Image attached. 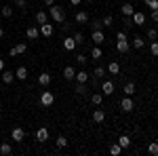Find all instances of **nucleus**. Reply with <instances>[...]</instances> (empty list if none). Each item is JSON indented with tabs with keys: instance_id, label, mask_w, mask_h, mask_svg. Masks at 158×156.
<instances>
[{
	"instance_id": "obj_1",
	"label": "nucleus",
	"mask_w": 158,
	"mask_h": 156,
	"mask_svg": "<svg viewBox=\"0 0 158 156\" xmlns=\"http://www.w3.org/2000/svg\"><path fill=\"white\" fill-rule=\"evenodd\" d=\"M49 9H51V19H53L55 23H63V21H65V9H63V6H55V4H53Z\"/></svg>"
},
{
	"instance_id": "obj_2",
	"label": "nucleus",
	"mask_w": 158,
	"mask_h": 156,
	"mask_svg": "<svg viewBox=\"0 0 158 156\" xmlns=\"http://www.w3.org/2000/svg\"><path fill=\"white\" fill-rule=\"evenodd\" d=\"M55 103V95L51 93V91H42V95H40V106H44V108H51Z\"/></svg>"
},
{
	"instance_id": "obj_3",
	"label": "nucleus",
	"mask_w": 158,
	"mask_h": 156,
	"mask_svg": "<svg viewBox=\"0 0 158 156\" xmlns=\"http://www.w3.org/2000/svg\"><path fill=\"white\" fill-rule=\"evenodd\" d=\"M120 110H122V112H133V110H135V101H133L129 95H127V97L120 101Z\"/></svg>"
},
{
	"instance_id": "obj_4",
	"label": "nucleus",
	"mask_w": 158,
	"mask_h": 156,
	"mask_svg": "<svg viewBox=\"0 0 158 156\" xmlns=\"http://www.w3.org/2000/svg\"><path fill=\"white\" fill-rule=\"evenodd\" d=\"M25 51H27V44H25V42H17V44L9 51V55H11V57H17V55L25 53Z\"/></svg>"
},
{
	"instance_id": "obj_5",
	"label": "nucleus",
	"mask_w": 158,
	"mask_h": 156,
	"mask_svg": "<svg viewBox=\"0 0 158 156\" xmlns=\"http://www.w3.org/2000/svg\"><path fill=\"white\" fill-rule=\"evenodd\" d=\"M91 40H93V42H95V44H103V42H106V34H103V32H101V30H93V34H91Z\"/></svg>"
},
{
	"instance_id": "obj_6",
	"label": "nucleus",
	"mask_w": 158,
	"mask_h": 156,
	"mask_svg": "<svg viewBox=\"0 0 158 156\" xmlns=\"http://www.w3.org/2000/svg\"><path fill=\"white\" fill-rule=\"evenodd\" d=\"M11 137H13V141H23L25 139V131L21 129V127H15L11 131Z\"/></svg>"
},
{
	"instance_id": "obj_7",
	"label": "nucleus",
	"mask_w": 158,
	"mask_h": 156,
	"mask_svg": "<svg viewBox=\"0 0 158 156\" xmlns=\"http://www.w3.org/2000/svg\"><path fill=\"white\" fill-rule=\"evenodd\" d=\"M53 32H55V30H53V23H49V21H47V23H42V25H40V36H44V38H51V36H53Z\"/></svg>"
},
{
	"instance_id": "obj_8",
	"label": "nucleus",
	"mask_w": 158,
	"mask_h": 156,
	"mask_svg": "<svg viewBox=\"0 0 158 156\" xmlns=\"http://www.w3.org/2000/svg\"><path fill=\"white\" fill-rule=\"evenodd\" d=\"M0 76H2V82L4 84H11L13 80H15V72H11V70H2Z\"/></svg>"
},
{
	"instance_id": "obj_9",
	"label": "nucleus",
	"mask_w": 158,
	"mask_h": 156,
	"mask_svg": "<svg viewBox=\"0 0 158 156\" xmlns=\"http://www.w3.org/2000/svg\"><path fill=\"white\" fill-rule=\"evenodd\" d=\"M25 36H27V40H36V38L40 36V30L34 27V25H30V27L25 30Z\"/></svg>"
},
{
	"instance_id": "obj_10",
	"label": "nucleus",
	"mask_w": 158,
	"mask_h": 156,
	"mask_svg": "<svg viewBox=\"0 0 158 156\" xmlns=\"http://www.w3.org/2000/svg\"><path fill=\"white\" fill-rule=\"evenodd\" d=\"M131 19H133L135 25H143V23H146V15H143V13H139V11H135L133 15H131Z\"/></svg>"
},
{
	"instance_id": "obj_11",
	"label": "nucleus",
	"mask_w": 158,
	"mask_h": 156,
	"mask_svg": "<svg viewBox=\"0 0 158 156\" xmlns=\"http://www.w3.org/2000/svg\"><path fill=\"white\" fill-rule=\"evenodd\" d=\"M103 120H106V112H103L101 108H97L95 112H93V122H97V124H101Z\"/></svg>"
},
{
	"instance_id": "obj_12",
	"label": "nucleus",
	"mask_w": 158,
	"mask_h": 156,
	"mask_svg": "<svg viewBox=\"0 0 158 156\" xmlns=\"http://www.w3.org/2000/svg\"><path fill=\"white\" fill-rule=\"evenodd\" d=\"M120 11H122V15H124V17H131V15L135 13V6L131 4V2H124V4L120 6Z\"/></svg>"
},
{
	"instance_id": "obj_13",
	"label": "nucleus",
	"mask_w": 158,
	"mask_h": 156,
	"mask_svg": "<svg viewBox=\"0 0 158 156\" xmlns=\"http://www.w3.org/2000/svg\"><path fill=\"white\" fill-rule=\"evenodd\" d=\"M129 47H131V44H129V40H118V42H116V51L122 53V55H124V53H129Z\"/></svg>"
},
{
	"instance_id": "obj_14",
	"label": "nucleus",
	"mask_w": 158,
	"mask_h": 156,
	"mask_svg": "<svg viewBox=\"0 0 158 156\" xmlns=\"http://www.w3.org/2000/svg\"><path fill=\"white\" fill-rule=\"evenodd\" d=\"M101 93H103V95H112V93H114V82H112V80H106V82L101 84Z\"/></svg>"
},
{
	"instance_id": "obj_15",
	"label": "nucleus",
	"mask_w": 158,
	"mask_h": 156,
	"mask_svg": "<svg viewBox=\"0 0 158 156\" xmlns=\"http://www.w3.org/2000/svg\"><path fill=\"white\" fill-rule=\"evenodd\" d=\"M51 80H53V76H51L49 72H42L40 76H38V82L42 84V86H49V84H51Z\"/></svg>"
},
{
	"instance_id": "obj_16",
	"label": "nucleus",
	"mask_w": 158,
	"mask_h": 156,
	"mask_svg": "<svg viewBox=\"0 0 158 156\" xmlns=\"http://www.w3.org/2000/svg\"><path fill=\"white\" fill-rule=\"evenodd\" d=\"M63 78H65V80H74V78H76V70H74L72 65H65V70H63Z\"/></svg>"
},
{
	"instance_id": "obj_17",
	"label": "nucleus",
	"mask_w": 158,
	"mask_h": 156,
	"mask_svg": "<svg viewBox=\"0 0 158 156\" xmlns=\"http://www.w3.org/2000/svg\"><path fill=\"white\" fill-rule=\"evenodd\" d=\"M36 139L38 141H47V139H49V131H47L44 127H40V129L36 131Z\"/></svg>"
},
{
	"instance_id": "obj_18",
	"label": "nucleus",
	"mask_w": 158,
	"mask_h": 156,
	"mask_svg": "<svg viewBox=\"0 0 158 156\" xmlns=\"http://www.w3.org/2000/svg\"><path fill=\"white\" fill-rule=\"evenodd\" d=\"M74 19H76V23H89V15H86L85 11H78Z\"/></svg>"
},
{
	"instance_id": "obj_19",
	"label": "nucleus",
	"mask_w": 158,
	"mask_h": 156,
	"mask_svg": "<svg viewBox=\"0 0 158 156\" xmlns=\"http://www.w3.org/2000/svg\"><path fill=\"white\" fill-rule=\"evenodd\" d=\"M47 21H49V15H47L44 11H38L36 13V23L42 25V23H47Z\"/></svg>"
},
{
	"instance_id": "obj_20",
	"label": "nucleus",
	"mask_w": 158,
	"mask_h": 156,
	"mask_svg": "<svg viewBox=\"0 0 158 156\" xmlns=\"http://www.w3.org/2000/svg\"><path fill=\"white\" fill-rule=\"evenodd\" d=\"M74 80H76V82H89V74L85 72V70H80V72H76V78H74Z\"/></svg>"
},
{
	"instance_id": "obj_21",
	"label": "nucleus",
	"mask_w": 158,
	"mask_h": 156,
	"mask_svg": "<svg viewBox=\"0 0 158 156\" xmlns=\"http://www.w3.org/2000/svg\"><path fill=\"white\" fill-rule=\"evenodd\" d=\"M0 154L2 156H11L13 154V145L11 144H0Z\"/></svg>"
},
{
	"instance_id": "obj_22",
	"label": "nucleus",
	"mask_w": 158,
	"mask_h": 156,
	"mask_svg": "<svg viewBox=\"0 0 158 156\" xmlns=\"http://www.w3.org/2000/svg\"><path fill=\"white\" fill-rule=\"evenodd\" d=\"M63 48H65V51H74V48H76V42H74L72 36H68L63 40Z\"/></svg>"
},
{
	"instance_id": "obj_23",
	"label": "nucleus",
	"mask_w": 158,
	"mask_h": 156,
	"mask_svg": "<svg viewBox=\"0 0 158 156\" xmlns=\"http://www.w3.org/2000/svg\"><path fill=\"white\" fill-rule=\"evenodd\" d=\"M108 72L114 74V76H118V74H120V65H118V61H112V63H110V65H108Z\"/></svg>"
},
{
	"instance_id": "obj_24",
	"label": "nucleus",
	"mask_w": 158,
	"mask_h": 156,
	"mask_svg": "<svg viewBox=\"0 0 158 156\" xmlns=\"http://www.w3.org/2000/svg\"><path fill=\"white\" fill-rule=\"evenodd\" d=\"M122 91H124V95L133 97V95H135V82H127V84H124V89H122Z\"/></svg>"
},
{
	"instance_id": "obj_25",
	"label": "nucleus",
	"mask_w": 158,
	"mask_h": 156,
	"mask_svg": "<svg viewBox=\"0 0 158 156\" xmlns=\"http://www.w3.org/2000/svg\"><path fill=\"white\" fill-rule=\"evenodd\" d=\"M118 144L122 145V150L129 148V145H131V137H129V135H120V137H118Z\"/></svg>"
},
{
	"instance_id": "obj_26",
	"label": "nucleus",
	"mask_w": 158,
	"mask_h": 156,
	"mask_svg": "<svg viewBox=\"0 0 158 156\" xmlns=\"http://www.w3.org/2000/svg\"><path fill=\"white\" fill-rule=\"evenodd\" d=\"M15 78H19V80H25V78H27V70H25L23 65H21V68H17V72H15Z\"/></svg>"
},
{
	"instance_id": "obj_27",
	"label": "nucleus",
	"mask_w": 158,
	"mask_h": 156,
	"mask_svg": "<svg viewBox=\"0 0 158 156\" xmlns=\"http://www.w3.org/2000/svg\"><path fill=\"white\" fill-rule=\"evenodd\" d=\"M101 99H103V93H93L91 95V103L93 106H101Z\"/></svg>"
},
{
	"instance_id": "obj_28",
	"label": "nucleus",
	"mask_w": 158,
	"mask_h": 156,
	"mask_svg": "<svg viewBox=\"0 0 158 156\" xmlns=\"http://www.w3.org/2000/svg\"><path fill=\"white\" fill-rule=\"evenodd\" d=\"M133 47H135V48H143V47H146V40H143V36H135V38H133Z\"/></svg>"
},
{
	"instance_id": "obj_29",
	"label": "nucleus",
	"mask_w": 158,
	"mask_h": 156,
	"mask_svg": "<svg viewBox=\"0 0 158 156\" xmlns=\"http://www.w3.org/2000/svg\"><path fill=\"white\" fill-rule=\"evenodd\" d=\"M74 42H76V47H80V44H85V34H82V32H76V34H74Z\"/></svg>"
},
{
	"instance_id": "obj_30",
	"label": "nucleus",
	"mask_w": 158,
	"mask_h": 156,
	"mask_svg": "<svg viewBox=\"0 0 158 156\" xmlns=\"http://www.w3.org/2000/svg\"><path fill=\"white\" fill-rule=\"evenodd\" d=\"M148 152L152 156H158V141H150L148 144Z\"/></svg>"
},
{
	"instance_id": "obj_31",
	"label": "nucleus",
	"mask_w": 158,
	"mask_h": 156,
	"mask_svg": "<svg viewBox=\"0 0 158 156\" xmlns=\"http://www.w3.org/2000/svg\"><path fill=\"white\" fill-rule=\"evenodd\" d=\"M120 152H122V145L120 144H112V145H110V154H112V156H118Z\"/></svg>"
},
{
	"instance_id": "obj_32",
	"label": "nucleus",
	"mask_w": 158,
	"mask_h": 156,
	"mask_svg": "<svg viewBox=\"0 0 158 156\" xmlns=\"http://www.w3.org/2000/svg\"><path fill=\"white\" fill-rule=\"evenodd\" d=\"M93 76H95V78H103V76H106V68H103V65H97V68L93 70Z\"/></svg>"
},
{
	"instance_id": "obj_33",
	"label": "nucleus",
	"mask_w": 158,
	"mask_h": 156,
	"mask_svg": "<svg viewBox=\"0 0 158 156\" xmlns=\"http://www.w3.org/2000/svg\"><path fill=\"white\" fill-rule=\"evenodd\" d=\"M101 57H103V55H101V48L95 44V47H93V51H91V59H101Z\"/></svg>"
},
{
	"instance_id": "obj_34",
	"label": "nucleus",
	"mask_w": 158,
	"mask_h": 156,
	"mask_svg": "<svg viewBox=\"0 0 158 156\" xmlns=\"http://www.w3.org/2000/svg\"><path fill=\"white\" fill-rule=\"evenodd\" d=\"M55 144H57V148H65V145H68V139H65V135H59V137L55 139Z\"/></svg>"
},
{
	"instance_id": "obj_35",
	"label": "nucleus",
	"mask_w": 158,
	"mask_h": 156,
	"mask_svg": "<svg viewBox=\"0 0 158 156\" xmlns=\"http://www.w3.org/2000/svg\"><path fill=\"white\" fill-rule=\"evenodd\" d=\"M0 13H2L4 17H11V15H13V6H9V4H4V6L0 9Z\"/></svg>"
},
{
	"instance_id": "obj_36",
	"label": "nucleus",
	"mask_w": 158,
	"mask_h": 156,
	"mask_svg": "<svg viewBox=\"0 0 158 156\" xmlns=\"http://www.w3.org/2000/svg\"><path fill=\"white\" fill-rule=\"evenodd\" d=\"M101 23H103V27H110V25L114 23V17H112V15H106V17L101 19Z\"/></svg>"
},
{
	"instance_id": "obj_37",
	"label": "nucleus",
	"mask_w": 158,
	"mask_h": 156,
	"mask_svg": "<svg viewBox=\"0 0 158 156\" xmlns=\"http://www.w3.org/2000/svg\"><path fill=\"white\" fill-rule=\"evenodd\" d=\"M76 61H78L80 65H86V61H89V57H86L85 53H78V55H76Z\"/></svg>"
},
{
	"instance_id": "obj_38",
	"label": "nucleus",
	"mask_w": 158,
	"mask_h": 156,
	"mask_svg": "<svg viewBox=\"0 0 158 156\" xmlns=\"http://www.w3.org/2000/svg\"><path fill=\"white\" fill-rule=\"evenodd\" d=\"M148 38H150V40H156L158 38V30L156 27H150V30H148Z\"/></svg>"
},
{
	"instance_id": "obj_39",
	"label": "nucleus",
	"mask_w": 158,
	"mask_h": 156,
	"mask_svg": "<svg viewBox=\"0 0 158 156\" xmlns=\"http://www.w3.org/2000/svg\"><path fill=\"white\" fill-rule=\"evenodd\" d=\"M150 51H152V55H154V57H158V42H156V40H152V44H150Z\"/></svg>"
},
{
	"instance_id": "obj_40",
	"label": "nucleus",
	"mask_w": 158,
	"mask_h": 156,
	"mask_svg": "<svg viewBox=\"0 0 158 156\" xmlns=\"http://www.w3.org/2000/svg\"><path fill=\"white\" fill-rule=\"evenodd\" d=\"M74 91H76L78 95H82V93H85V82H76V86H74Z\"/></svg>"
},
{
	"instance_id": "obj_41",
	"label": "nucleus",
	"mask_w": 158,
	"mask_h": 156,
	"mask_svg": "<svg viewBox=\"0 0 158 156\" xmlns=\"http://www.w3.org/2000/svg\"><path fill=\"white\" fill-rule=\"evenodd\" d=\"M146 6H150L152 11H156L158 9V0H146Z\"/></svg>"
},
{
	"instance_id": "obj_42",
	"label": "nucleus",
	"mask_w": 158,
	"mask_h": 156,
	"mask_svg": "<svg viewBox=\"0 0 158 156\" xmlns=\"http://www.w3.org/2000/svg\"><path fill=\"white\" fill-rule=\"evenodd\" d=\"M91 27H93V30H101V27H103V23H101V19H95V21L91 23Z\"/></svg>"
},
{
	"instance_id": "obj_43",
	"label": "nucleus",
	"mask_w": 158,
	"mask_h": 156,
	"mask_svg": "<svg viewBox=\"0 0 158 156\" xmlns=\"http://www.w3.org/2000/svg\"><path fill=\"white\" fill-rule=\"evenodd\" d=\"M25 4H27V0H15V6L17 9H25Z\"/></svg>"
},
{
	"instance_id": "obj_44",
	"label": "nucleus",
	"mask_w": 158,
	"mask_h": 156,
	"mask_svg": "<svg viewBox=\"0 0 158 156\" xmlns=\"http://www.w3.org/2000/svg\"><path fill=\"white\" fill-rule=\"evenodd\" d=\"M122 23L127 25V27H131V25H135V23H133V19H131V17H124V19H122Z\"/></svg>"
},
{
	"instance_id": "obj_45",
	"label": "nucleus",
	"mask_w": 158,
	"mask_h": 156,
	"mask_svg": "<svg viewBox=\"0 0 158 156\" xmlns=\"http://www.w3.org/2000/svg\"><path fill=\"white\" fill-rule=\"evenodd\" d=\"M116 40H127V32H118L116 34Z\"/></svg>"
},
{
	"instance_id": "obj_46",
	"label": "nucleus",
	"mask_w": 158,
	"mask_h": 156,
	"mask_svg": "<svg viewBox=\"0 0 158 156\" xmlns=\"http://www.w3.org/2000/svg\"><path fill=\"white\" fill-rule=\"evenodd\" d=\"M152 21H156V23H158V9H156V11H152Z\"/></svg>"
},
{
	"instance_id": "obj_47",
	"label": "nucleus",
	"mask_w": 158,
	"mask_h": 156,
	"mask_svg": "<svg viewBox=\"0 0 158 156\" xmlns=\"http://www.w3.org/2000/svg\"><path fill=\"white\" fill-rule=\"evenodd\" d=\"M55 4V0H44V6H53Z\"/></svg>"
},
{
	"instance_id": "obj_48",
	"label": "nucleus",
	"mask_w": 158,
	"mask_h": 156,
	"mask_svg": "<svg viewBox=\"0 0 158 156\" xmlns=\"http://www.w3.org/2000/svg\"><path fill=\"white\" fill-rule=\"evenodd\" d=\"M80 2H82V0H70V4H72V6H78Z\"/></svg>"
},
{
	"instance_id": "obj_49",
	"label": "nucleus",
	"mask_w": 158,
	"mask_h": 156,
	"mask_svg": "<svg viewBox=\"0 0 158 156\" xmlns=\"http://www.w3.org/2000/svg\"><path fill=\"white\" fill-rule=\"evenodd\" d=\"M2 70H4V59L0 57V72H2Z\"/></svg>"
},
{
	"instance_id": "obj_50",
	"label": "nucleus",
	"mask_w": 158,
	"mask_h": 156,
	"mask_svg": "<svg viewBox=\"0 0 158 156\" xmlns=\"http://www.w3.org/2000/svg\"><path fill=\"white\" fill-rule=\"evenodd\" d=\"M2 36H4V30H2V27H0V38H2Z\"/></svg>"
},
{
	"instance_id": "obj_51",
	"label": "nucleus",
	"mask_w": 158,
	"mask_h": 156,
	"mask_svg": "<svg viewBox=\"0 0 158 156\" xmlns=\"http://www.w3.org/2000/svg\"><path fill=\"white\" fill-rule=\"evenodd\" d=\"M86 2H93V0H86Z\"/></svg>"
},
{
	"instance_id": "obj_52",
	"label": "nucleus",
	"mask_w": 158,
	"mask_h": 156,
	"mask_svg": "<svg viewBox=\"0 0 158 156\" xmlns=\"http://www.w3.org/2000/svg\"><path fill=\"white\" fill-rule=\"evenodd\" d=\"M0 112H2V106H0Z\"/></svg>"
}]
</instances>
